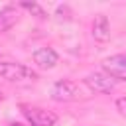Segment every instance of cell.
<instances>
[{
	"label": "cell",
	"mask_w": 126,
	"mask_h": 126,
	"mask_svg": "<svg viewBox=\"0 0 126 126\" xmlns=\"http://www.w3.org/2000/svg\"><path fill=\"white\" fill-rule=\"evenodd\" d=\"M85 85L94 93H112L116 81L106 73H89L85 77Z\"/></svg>",
	"instance_id": "obj_5"
},
{
	"label": "cell",
	"mask_w": 126,
	"mask_h": 126,
	"mask_svg": "<svg viewBox=\"0 0 126 126\" xmlns=\"http://www.w3.org/2000/svg\"><path fill=\"white\" fill-rule=\"evenodd\" d=\"M102 69L114 81H126V55H110L102 61Z\"/></svg>",
	"instance_id": "obj_4"
},
{
	"label": "cell",
	"mask_w": 126,
	"mask_h": 126,
	"mask_svg": "<svg viewBox=\"0 0 126 126\" xmlns=\"http://www.w3.org/2000/svg\"><path fill=\"white\" fill-rule=\"evenodd\" d=\"M10 126H20V124H10Z\"/></svg>",
	"instance_id": "obj_11"
},
{
	"label": "cell",
	"mask_w": 126,
	"mask_h": 126,
	"mask_svg": "<svg viewBox=\"0 0 126 126\" xmlns=\"http://www.w3.org/2000/svg\"><path fill=\"white\" fill-rule=\"evenodd\" d=\"M33 61H35L37 67H41V69H51V67L57 65L59 57H57V53H55L51 47H39V49L33 51Z\"/></svg>",
	"instance_id": "obj_6"
},
{
	"label": "cell",
	"mask_w": 126,
	"mask_h": 126,
	"mask_svg": "<svg viewBox=\"0 0 126 126\" xmlns=\"http://www.w3.org/2000/svg\"><path fill=\"white\" fill-rule=\"evenodd\" d=\"M93 37L100 43L108 41L110 39V24H108V18L104 14H98L93 22Z\"/></svg>",
	"instance_id": "obj_7"
},
{
	"label": "cell",
	"mask_w": 126,
	"mask_h": 126,
	"mask_svg": "<svg viewBox=\"0 0 126 126\" xmlns=\"http://www.w3.org/2000/svg\"><path fill=\"white\" fill-rule=\"evenodd\" d=\"M0 96H2V93H0Z\"/></svg>",
	"instance_id": "obj_12"
},
{
	"label": "cell",
	"mask_w": 126,
	"mask_h": 126,
	"mask_svg": "<svg viewBox=\"0 0 126 126\" xmlns=\"http://www.w3.org/2000/svg\"><path fill=\"white\" fill-rule=\"evenodd\" d=\"M116 110L120 112V116L126 118V96H122V98L116 100Z\"/></svg>",
	"instance_id": "obj_10"
},
{
	"label": "cell",
	"mask_w": 126,
	"mask_h": 126,
	"mask_svg": "<svg viewBox=\"0 0 126 126\" xmlns=\"http://www.w3.org/2000/svg\"><path fill=\"white\" fill-rule=\"evenodd\" d=\"M20 6H22V8H26L28 12H32L33 16H37V18H41V20H43V18H47V14H45V10H43V8L39 6V4H35V2H22Z\"/></svg>",
	"instance_id": "obj_9"
},
{
	"label": "cell",
	"mask_w": 126,
	"mask_h": 126,
	"mask_svg": "<svg viewBox=\"0 0 126 126\" xmlns=\"http://www.w3.org/2000/svg\"><path fill=\"white\" fill-rule=\"evenodd\" d=\"M0 77H4L6 81H22V79H35L37 75L33 71H30L26 65L22 63H14V61H0Z\"/></svg>",
	"instance_id": "obj_2"
},
{
	"label": "cell",
	"mask_w": 126,
	"mask_h": 126,
	"mask_svg": "<svg viewBox=\"0 0 126 126\" xmlns=\"http://www.w3.org/2000/svg\"><path fill=\"white\" fill-rule=\"evenodd\" d=\"M79 87L73 83V81H67V79H61L57 81L53 87H51V98L57 100V102H71V100H77L79 98Z\"/></svg>",
	"instance_id": "obj_3"
},
{
	"label": "cell",
	"mask_w": 126,
	"mask_h": 126,
	"mask_svg": "<svg viewBox=\"0 0 126 126\" xmlns=\"http://www.w3.org/2000/svg\"><path fill=\"white\" fill-rule=\"evenodd\" d=\"M22 114L32 126H53L57 122V116L41 106H32V104H22Z\"/></svg>",
	"instance_id": "obj_1"
},
{
	"label": "cell",
	"mask_w": 126,
	"mask_h": 126,
	"mask_svg": "<svg viewBox=\"0 0 126 126\" xmlns=\"http://www.w3.org/2000/svg\"><path fill=\"white\" fill-rule=\"evenodd\" d=\"M18 20V12L14 6H6L4 10H0V32L10 30Z\"/></svg>",
	"instance_id": "obj_8"
}]
</instances>
